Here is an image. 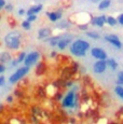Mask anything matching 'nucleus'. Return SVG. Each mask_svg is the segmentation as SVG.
Listing matches in <instances>:
<instances>
[{
    "instance_id": "obj_1",
    "label": "nucleus",
    "mask_w": 123,
    "mask_h": 124,
    "mask_svg": "<svg viewBox=\"0 0 123 124\" xmlns=\"http://www.w3.org/2000/svg\"><path fill=\"white\" fill-rule=\"evenodd\" d=\"M90 47V43L84 40H76L70 46V53L76 56H84Z\"/></svg>"
},
{
    "instance_id": "obj_2",
    "label": "nucleus",
    "mask_w": 123,
    "mask_h": 124,
    "mask_svg": "<svg viewBox=\"0 0 123 124\" xmlns=\"http://www.w3.org/2000/svg\"><path fill=\"white\" fill-rule=\"evenodd\" d=\"M4 42H6L7 46L10 47V49H18L21 45V34L17 31H11L10 34L6 36Z\"/></svg>"
},
{
    "instance_id": "obj_3",
    "label": "nucleus",
    "mask_w": 123,
    "mask_h": 124,
    "mask_svg": "<svg viewBox=\"0 0 123 124\" xmlns=\"http://www.w3.org/2000/svg\"><path fill=\"white\" fill-rule=\"evenodd\" d=\"M28 71H29V67H28V66H25V67L20 68L18 70H16L15 72H14L13 75L11 76L10 79H9V81H10L11 83H16V82H18V81L22 79V78L24 77L25 75H27Z\"/></svg>"
},
{
    "instance_id": "obj_4",
    "label": "nucleus",
    "mask_w": 123,
    "mask_h": 124,
    "mask_svg": "<svg viewBox=\"0 0 123 124\" xmlns=\"http://www.w3.org/2000/svg\"><path fill=\"white\" fill-rule=\"evenodd\" d=\"M75 101H76L75 92H74V91H71V92L68 93V94L66 95L65 98L63 99L62 105H63V107H65V108H70V107H74L75 106Z\"/></svg>"
},
{
    "instance_id": "obj_5",
    "label": "nucleus",
    "mask_w": 123,
    "mask_h": 124,
    "mask_svg": "<svg viewBox=\"0 0 123 124\" xmlns=\"http://www.w3.org/2000/svg\"><path fill=\"white\" fill-rule=\"evenodd\" d=\"M38 58H39V53L38 52H31V53H29L27 56L25 57L24 59V63L26 66H31L34 65V64H36V62L38 61Z\"/></svg>"
},
{
    "instance_id": "obj_6",
    "label": "nucleus",
    "mask_w": 123,
    "mask_h": 124,
    "mask_svg": "<svg viewBox=\"0 0 123 124\" xmlns=\"http://www.w3.org/2000/svg\"><path fill=\"white\" fill-rule=\"evenodd\" d=\"M106 68H107V63L105 59H98L93 66L94 72L96 73H103L106 70Z\"/></svg>"
},
{
    "instance_id": "obj_7",
    "label": "nucleus",
    "mask_w": 123,
    "mask_h": 124,
    "mask_svg": "<svg viewBox=\"0 0 123 124\" xmlns=\"http://www.w3.org/2000/svg\"><path fill=\"white\" fill-rule=\"evenodd\" d=\"M105 39H106V41H108L109 43H111L113 46L118 47V49H121V47H122L121 41H120V39L117 37V36H115V35H108V36H106V37H105Z\"/></svg>"
},
{
    "instance_id": "obj_8",
    "label": "nucleus",
    "mask_w": 123,
    "mask_h": 124,
    "mask_svg": "<svg viewBox=\"0 0 123 124\" xmlns=\"http://www.w3.org/2000/svg\"><path fill=\"white\" fill-rule=\"evenodd\" d=\"M91 54H92V56L95 57V58H97V59H106L107 58V54H106V52L101 49H98V47H94V49H92Z\"/></svg>"
},
{
    "instance_id": "obj_9",
    "label": "nucleus",
    "mask_w": 123,
    "mask_h": 124,
    "mask_svg": "<svg viewBox=\"0 0 123 124\" xmlns=\"http://www.w3.org/2000/svg\"><path fill=\"white\" fill-rule=\"evenodd\" d=\"M105 23H107V17L105 15H100L97 16V17H94L92 20V24L95 26H98V27H101Z\"/></svg>"
},
{
    "instance_id": "obj_10",
    "label": "nucleus",
    "mask_w": 123,
    "mask_h": 124,
    "mask_svg": "<svg viewBox=\"0 0 123 124\" xmlns=\"http://www.w3.org/2000/svg\"><path fill=\"white\" fill-rule=\"evenodd\" d=\"M70 41H71L70 38H62V39H60V41H58L57 46L60 47L61 50H64V49H66V46H68Z\"/></svg>"
},
{
    "instance_id": "obj_11",
    "label": "nucleus",
    "mask_w": 123,
    "mask_h": 124,
    "mask_svg": "<svg viewBox=\"0 0 123 124\" xmlns=\"http://www.w3.org/2000/svg\"><path fill=\"white\" fill-rule=\"evenodd\" d=\"M49 18L52 21V22H56L57 20H60L62 17V12L61 11H56V12H51V13H48Z\"/></svg>"
},
{
    "instance_id": "obj_12",
    "label": "nucleus",
    "mask_w": 123,
    "mask_h": 124,
    "mask_svg": "<svg viewBox=\"0 0 123 124\" xmlns=\"http://www.w3.org/2000/svg\"><path fill=\"white\" fill-rule=\"evenodd\" d=\"M50 35H51V29L50 28H42V29L39 30L38 37H39V39H43V38H48Z\"/></svg>"
},
{
    "instance_id": "obj_13",
    "label": "nucleus",
    "mask_w": 123,
    "mask_h": 124,
    "mask_svg": "<svg viewBox=\"0 0 123 124\" xmlns=\"http://www.w3.org/2000/svg\"><path fill=\"white\" fill-rule=\"evenodd\" d=\"M46 71V64H44L43 62H41V63L38 64V66H37V68H36V73H37L38 76L43 75Z\"/></svg>"
},
{
    "instance_id": "obj_14",
    "label": "nucleus",
    "mask_w": 123,
    "mask_h": 124,
    "mask_svg": "<svg viewBox=\"0 0 123 124\" xmlns=\"http://www.w3.org/2000/svg\"><path fill=\"white\" fill-rule=\"evenodd\" d=\"M42 10V6L41 4H37V6H34L27 11V15H31V14H37L39 13L40 11Z\"/></svg>"
},
{
    "instance_id": "obj_15",
    "label": "nucleus",
    "mask_w": 123,
    "mask_h": 124,
    "mask_svg": "<svg viewBox=\"0 0 123 124\" xmlns=\"http://www.w3.org/2000/svg\"><path fill=\"white\" fill-rule=\"evenodd\" d=\"M10 59H11V56H10V54H9V53H7V52L0 53V63H1V64L8 63Z\"/></svg>"
},
{
    "instance_id": "obj_16",
    "label": "nucleus",
    "mask_w": 123,
    "mask_h": 124,
    "mask_svg": "<svg viewBox=\"0 0 123 124\" xmlns=\"http://www.w3.org/2000/svg\"><path fill=\"white\" fill-rule=\"evenodd\" d=\"M110 0H101L100 3L98 4V9L99 10H105L110 6Z\"/></svg>"
},
{
    "instance_id": "obj_17",
    "label": "nucleus",
    "mask_w": 123,
    "mask_h": 124,
    "mask_svg": "<svg viewBox=\"0 0 123 124\" xmlns=\"http://www.w3.org/2000/svg\"><path fill=\"white\" fill-rule=\"evenodd\" d=\"M106 63H107V66H109L111 69H115V68L118 67V63H117V62H115L113 58L107 59V61H106Z\"/></svg>"
},
{
    "instance_id": "obj_18",
    "label": "nucleus",
    "mask_w": 123,
    "mask_h": 124,
    "mask_svg": "<svg viewBox=\"0 0 123 124\" xmlns=\"http://www.w3.org/2000/svg\"><path fill=\"white\" fill-rule=\"evenodd\" d=\"M107 23L109 24L110 26H115V24L118 23V21L115 20V17H112V16H109V17H107Z\"/></svg>"
},
{
    "instance_id": "obj_19",
    "label": "nucleus",
    "mask_w": 123,
    "mask_h": 124,
    "mask_svg": "<svg viewBox=\"0 0 123 124\" xmlns=\"http://www.w3.org/2000/svg\"><path fill=\"white\" fill-rule=\"evenodd\" d=\"M115 93L118 94V96L119 97H121V98L123 99V86H117L115 87Z\"/></svg>"
},
{
    "instance_id": "obj_20",
    "label": "nucleus",
    "mask_w": 123,
    "mask_h": 124,
    "mask_svg": "<svg viewBox=\"0 0 123 124\" xmlns=\"http://www.w3.org/2000/svg\"><path fill=\"white\" fill-rule=\"evenodd\" d=\"M60 39L61 38L60 37H53V38H51V39H50V43H51V45H56L58 43V41H60Z\"/></svg>"
},
{
    "instance_id": "obj_21",
    "label": "nucleus",
    "mask_w": 123,
    "mask_h": 124,
    "mask_svg": "<svg viewBox=\"0 0 123 124\" xmlns=\"http://www.w3.org/2000/svg\"><path fill=\"white\" fill-rule=\"evenodd\" d=\"M87 37L92 38V39H98L99 38V35L97 34V32H86Z\"/></svg>"
},
{
    "instance_id": "obj_22",
    "label": "nucleus",
    "mask_w": 123,
    "mask_h": 124,
    "mask_svg": "<svg viewBox=\"0 0 123 124\" xmlns=\"http://www.w3.org/2000/svg\"><path fill=\"white\" fill-rule=\"evenodd\" d=\"M22 27L24 28V29H26V30L30 29V22H28L27 20H26V21H24V22L22 23Z\"/></svg>"
},
{
    "instance_id": "obj_23",
    "label": "nucleus",
    "mask_w": 123,
    "mask_h": 124,
    "mask_svg": "<svg viewBox=\"0 0 123 124\" xmlns=\"http://www.w3.org/2000/svg\"><path fill=\"white\" fill-rule=\"evenodd\" d=\"M118 83L123 85V71H120L119 75H118Z\"/></svg>"
},
{
    "instance_id": "obj_24",
    "label": "nucleus",
    "mask_w": 123,
    "mask_h": 124,
    "mask_svg": "<svg viewBox=\"0 0 123 124\" xmlns=\"http://www.w3.org/2000/svg\"><path fill=\"white\" fill-rule=\"evenodd\" d=\"M37 20V15L36 14H31V15H28V17H27V21L28 22H34V21H36Z\"/></svg>"
},
{
    "instance_id": "obj_25",
    "label": "nucleus",
    "mask_w": 123,
    "mask_h": 124,
    "mask_svg": "<svg viewBox=\"0 0 123 124\" xmlns=\"http://www.w3.org/2000/svg\"><path fill=\"white\" fill-rule=\"evenodd\" d=\"M25 57H26V54L25 53H21L20 55H18V57H17V59H16V61H17L18 63H21L22 61H24V59H25Z\"/></svg>"
},
{
    "instance_id": "obj_26",
    "label": "nucleus",
    "mask_w": 123,
    "mask_h": 124,
    "mask_svg": "<svg viewBox=\"0 0 123 124\" xmlns=\"http://www.w3.org/2000/svg\"><path fill=\"white\" fill-rule=\"evenodd\" d=\"M4 82H6V78H4L3 76H1V77H0V86H1V85H3Z\"/></svg>"
},
{
    "instance_id": "obj_27",
    "label": "nucleus",
    "mask_w": 123,
    "mask_h": 124,
    "mask_svg": "<svg viewBox=\"0 0 123 124\" xmlns=\"http://www.w3.org/2000/svg\"><path fill=\"white\" fill-rule=\"evenodd\" d=\"M118 23H120L121 24V25H123V14H121V15L119 16V17H118Z\"/></svg>"
},
{
    "instance_id": "obj_28",
    "label": "nucleus",
    "mask_w": 123,
    "mask_h": 124,
    "mask_svg": "<svg viewBox=\"0 0 123 124\" xmlns=\"http://www.w3.org/2000/svg\"><path fill=\"white\" fill-rule=\"evenodd\" d=\"M4 70H6V67H4V65H3V64L0 63V73L4 72Z\"/></svg>"
},
{
    "instance_id": "obj_29",
    "label": "nucleus",
    "mask_w": 123,
    "mask_h": 124,
    "mask_svg": "<svg viewBox=\"0 0 123 124\" xmlns=\"http://www.w3.org/2000/svg\"><path fill=\"white\" fill-rule=\"evenodd\" d=\"M4 7H6V1L4 0H0V10L2 8H4Z\"/></svg>"
},
{
    "instance_id": "obj_30",
    "label": "nucleus",
    "mask_w": 123,
    "mask_h": 124,
    "mask_svg": "<svg viewBox=\"0 0 123 124\" xmlns=\"http://www.w3.org/2000/svg\"><path fill=\"white\" fill-rule=\"evenodd\" d=\"M6 9H7V11L12 10V6H11V4H7V6H6Z\"/></svg>"
},
{
    "instance_id": "obj_31",
    "label": "nucleus",
    "mask_w": 123,
    "mask_h": 124,
    "mask_svg": "<svg viewBox=\"0 0 123 124\" xmlns=\"http://www.w3.org/2000/svg\"><path fill=\"white\" fill-rule=\"evenodd\" d=\"M61 98H62V94H61V93H58V94L55 95V99H57V101H58V99H61Z\"/></svg>"
},
{
    "instance_id": "obj_32",
    "label": "nucleus",
    "mask_w": 123,
    "mask_h": 124,
    "mask_svg": "<svg viewBox=\"0 0 123 124\" xmlns=\"http://www.w3.org/2000/svg\"><path fill=\"white\" fill-rule=\"evenodd\" d=\"M18 14H20V15H23V14H25V11L24 10H20L18 11Z\"/></svg>"
},
{
    "instance_id": "obj_33",
    "label": "nucleus",
    "mask_w": 123,
    "mask_h": 124,
    "mask_svg": "<svg viewBox=\"0 0 123 124\" xmlns=\"http://www.w3.org/2000/svg\"><path fill=\"white\" fill-rule=\"evenodd\" d=\"M12 98H13L12 96H8V99H7V101H13Z\"/></svg>"
},
{
    "instance_id": "obj_34",
    "label": "nucleus",
    "mask_w": 123,
    "mask_h": 124,
    "mask_svg": "<svg viewBox=\"0 0 123 124\" xmlns=\"http://www.w3.org/2000/svg\"><path fill=\"white\" fill-rule=\"evenodd\" d=\"M2 111H3V106H2V105H0V113H1Z\"/></svg>"
},
{
    "instance_id": "obj_35",
    "label": "nucleus",
    "mask_w": 123,
    "mask_h": 124,
    "mask_svg": "<svg viewBox=\"0 0 123 124\" xmlns=\"http://www.w3.org/2000/svg\"><path fill=\"white\" fill-rule=\"evenodd\" d=\"M51 55H52V56H55V55H56V53H55V52H52Z\"/></svg>"
},
{
    "instance_id": "obj_36",
    "label": "nucleus",
    "mask_w": 123,
    "mask_h": 124,
    "mask_svg": "<svg viewBox=\"0 0 123 124\" xmlns=\"http://www.w3.org/2000/svg\"><path fill=\"white\" fill-rule=\"evenodd\" d=\"M92 2H97V1H99V0H91Z\"/></svg>"
}]
</instances>
